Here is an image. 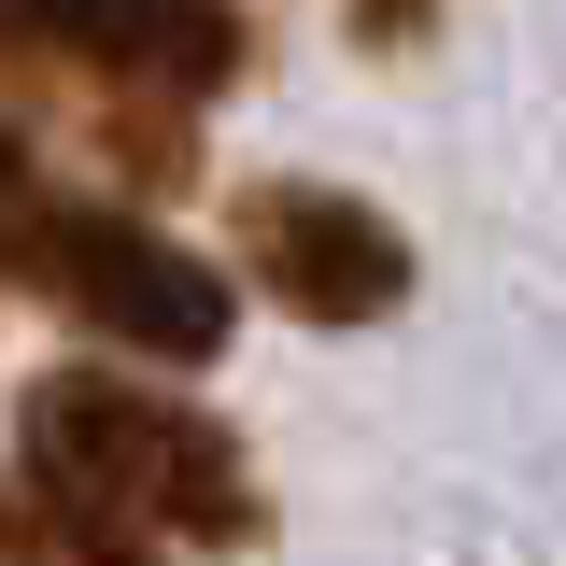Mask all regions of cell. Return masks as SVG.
Wrapping results in <instances>:
<instances>
[{"label":"cell","mask_w":566,"mask_h":566,"mask_svg":"<svg viewBox=\"0 0 566 566\" xmlns=\"http://www.w3.org/2000/svg\"><path fill=\"white\" fill-rule=\"evenodd\" d=\"M14 468L71 482L85 510H114L156 553H241V538L270 524L255 453H241L199 397L128 382V368H43V382L14 397Z\"/></svg>","instance_id":"obj_1"},{"label":"cell","mask_w":566,"mask_h":566,"mask_svg":"<svg viewBox=\"0 0 566 566\" xmlns=\"http://www.w3.org/2000/svg\"><path fill=\"white\" fill-rule=\"evenodd\" d=\"M0 283H29L43 312H71L85 340H114L128 368H212L227 354V270L185 255L170 227H142L114 199H57V185H14L0 199Z\"/></svg>","instance_id":"obj_2"},{"label":"cell","mask_w":566,"mask_h":566,"mask_svg":"<svg viewBox=\"0 0 566 566\" xmlns=\"http://www.w3.org/2000/svg\"><path fill=\"white\" fill-rule=\"evenodd\" d=\"M227 255H241V283L283 297L297 326H382V312L411 297V227L368 212L354 185H297V170H270V185L227 199Z\"/></svg>","instance_id":"obj_3"},{"label":"cell","mask_w":566,"mask_h":566,"mask_svg":"<svg viewBox=\"0 0 566 566\" xmlns=\"http://www.w3.org/2000/svg\"><path fill=\"white\" fill-rule=\"evenodd\" d=\"M14 57L185 114V99H212V85H241L255 29H241V0H0V71Z\"/></svg>","instance_id":"obj_4"},{"label":"cell","mask_w":566,"mask_h":566,"mask_svg":"<svg viewBox=\"0 0 566 566\" xmlns=\"http://www.w3.org/2000/svg\"><path fill=\"white\" fill-rule=\"evenodd\" d=\"M0 566H170L156 538H128L114 510H85L43 468H0Z\"/></svg>","instance_id":"obj_5"},{"label":"cell","mask_w":566,"mask_h":566,"mask_svg":"<svg viewBox=\"0 0 566 566\" xmlns=\"http://www.w3.org/2000/svg\"><path fill=\"white\" fill-rule=\"evenodd\" d=\"M340 29H354V43H368V57H411L424 29H439V0H354Z\"/></svg>","instance_id":"obj_6"},{"label":"cell","mask_w":566,"mask_h":566,"mask_svg":"<svg viewBox=\"0 0 566 566\" xmlns=\"http://www.w3.org/2000/svg\"><path fill=\"white\" fill-rule=\"evenodd\" d=\"M14 185H29V142H14V128H0V199H14Z\"/></svg>","instance_id":"obj_7"}]
</instances>
